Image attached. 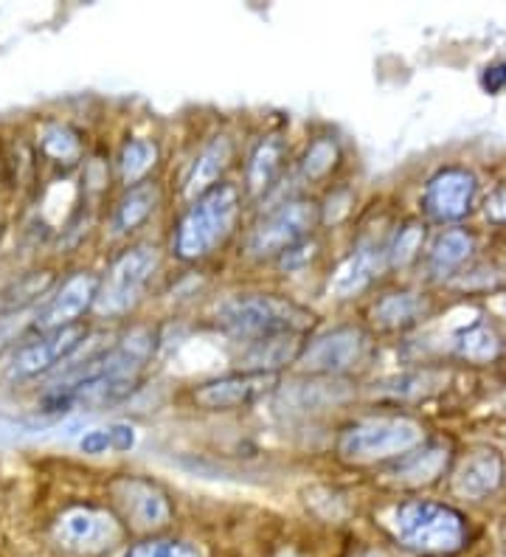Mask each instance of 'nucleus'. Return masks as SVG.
Wrapping results in <instances>:
<instances>
[{
	"label": "nucleus",
	"instance_id": "nucleus-1",
	"mask_svg": "<svg viewBox=\"0 0 506 557\" xmlns=\"http://www.w3.org/2000/svg\"><path fill=\"white\" fill-rule=\"evenodd\" d=\"M217 324L234 338L259 344V341L307 333L316 324V315L291 299H279L270 293H245V296H231L217 307Z\"/></svg>",
	"mask_w": 506,
	"mask_h": 557
},
{
	"label": "nucleus",
	"instance_id": "nucleus-2",
	"mask_svg": "<svg viewBox=\"0 0 506 557\" xmlns=\"http://www.w3.org/2000/svg\"><path fill=\"white\" fill-rule=\"evenodd\" d=\"M239 206H243V198L234 184H217L197 195L177 223L175 239H172L177 257L197 262L214 253L234 232Z\"/></svg>",
	"mask_w": 506,
	"mask_h": 557
},
{
	"label": "nucleus",
	"instance_id": "nucleus-3",
	"mask_svg": "<svg viewBox=\"0 0 506 557\" xmlns=\"http://www.w3.org/2000/svg\"><path fill=\"white\" fill-rule=\"evenodd\" d=\"M394 535L403 546L422 555H451L467 541L461 512L439 502H405L394 510Z\"/></svg>",
	"mask_w": 506,
	"mask_h": 557
},
{
	"label": "nucleus",
	"instance_id": "nucleus-4",
	"mask_svg": "<svg viewBox=\"0 0 506 557\" xmlns=\"http://www.w3.org/2000/svg\"><path fill=\"white\" fill-rule=\"evenodd\" d=\"M425 440L422 425L408 417H369V420L351 422L337 440V454L346 462L371 465L385 459H399L408 450L419 448Z\"/></svg>",
	"mask_w": 506,
	"mask_h": 557
},
{
	"label": "nucleus",
	"instance_id": "nucleus-5",
	"mask_svg": "<svg viewBox=\"0 0 506 557\" xmlns=\"http://www.w3.org/2000/svg\"><path fill=\"white\" fill-rule=\"evenodd\" d=\"M158 271L156 245H135L115 259L108 276L99 278L94 310L99 315H122L133 310Z\"/></svg>",
	"mask_w": 506,
	"mask_h": 557
},
{
	"label": "nucleus",
	"instance_id": "nucleus-6",
	"mask_svg": "<svg viewBox=\"0 0 506 557\" xmlns=\"http://www.w3.org/2000/svg\"><path fill=\"white\" fill-rule=\"evenodd\" d=\"M321 214L312 200H287L276 206L268 218L250 232L248 253L254 259H273L301 245L310 237V232L318 225Z\"/></svg>",
	"mask_w": 506,
	"mask_h": 557
},
{
	"label": "nucleus",
	"instance_id": "nucleus-7",
	"mask_svg": "<svg viewBox=\"0 0 506 557\" xmlns=\"http://www.w3.org/2000/svg\"><path fill=\"white\" fill-rule=\"evenodd\" d=\"M54 537L62 549L76 555H101L122 541V521L108 510L74 507L57 518Z\"/></svg>",
	"mask_w": 506,
	"mask_h": 557
},
{
	"label": "nucleus",
	"instance_id": "nucleus-8",
	"mask_svg": "<svg viewBox=\"0 0 506 557\" xmlns=\"http://www.w3.org/2000/svg\"><path fill=\"white\" fill-rule=\"evenodd\" d=\"M119 521L135 532H158L172 521V504L158 484L138 476H122L110 484Z\"/></svg>",
	"mask_w": 506,
	"mask_h": 557
},
{
	"label": "nucleus",
	"instance_id": "nucleus-9",
	"mask_svg": "<svg viewBox=\"0 0 506 557\" xmlns=\"http://www.w3.org/2000/svg\"><path fill=\"white\" fill-rule=\"evenodd\" d=\"M369 352V335L360 326H335L330 333L312 338L298 352L296 363L312 374H344L363 363Z\"/></svg>",
	"mask_w": 506,
	"mask_h": 557
},
{
	"label": "nucleus",
	"instance_id": "nucleus-10",
	"mask_svg": "<svg viewBox=\"0 0 506 557\" xmlns=\"http://www.w3.org/2000/svg\"><path fill=\"white\" fill-rule=\"evenodd\" d=\"M85 338H88V326L82 324L60 326V330L42 333L37 341H28V344L17 347V352L9 360L7 374L12 381H32V377H40V374L60 367L62 360L71 358V355L85 344Z\"/></svg>",
	"mask_w": 506,
	"mask_h": 557
},
{
	"label": "nucleus",
	"instance_id": "nucleus-11",
	"mask_svg": "<svg viewBox=\"0 0 506 557\" xmlns=\"http://www.w3.org/2000/svg\"><path fill=\"white\" fill-rule=\"evenodd\" d=\"M276 372H257V369H243V372H231L223 377H214L209 383H200L195 388L192 400L202 411H234V408L250 406L259 397H264L270 388L276 386Z\"/></svg>",
	"mask_w": 506,
	"mask_h": 557
},
{
	"label": "nucleus",
	"instance_id": "nucleus-12",
	"mask_svg": "<svg viewBox=\"0 0 506 557\" xmlns=\"http://www.w3.org/2000/svg\"><path fill=\"white\" fill-rule=\"evenodd\" d=\"M476 191H479V184H476L472 172L461 170V166H447L428 181L422 209L436 223H456L470 214Z\"/></svg>",
	"mask_w": 506,
	"mask_h": 557
},
{
	"label": "nucleus",
	"instance_id": "nucleus-13",
	"mask_svg": "<svg viewBox=\"0 0 506 557\" xmlns=\"http://www.w3.org/2000/svg\"><path fill=\"white\" fill-rule=\"evenodd\" d=\"M96 290H99V276L88 271H79L74 276H67L51 299L34 313V330L40 333H51L60 326L79 324V315L88 313L96 301Z\"/></svg>",
	"mask_w": 506,
	"mask_h": 557
},
{
	"label": "nucleus",
	"instance_id": "nucleus-14",
	"mask_svg": "<svg viewBox=\"0 0 506 557\" xmlns=\"http://www.w3.org/2000/svg\"><path fill=\"white\" fill-rule=\"evenodd\" d=\"M385 268V245L360 243L349 257L337 265L335 276L330 278V290L337 299H351L363 293Z\"/></svg>",
	"mask_w": 506,
	"mask_h": 557
},
{
	"label": "nucleus",
	"instance_id": "nucleus-15",
	"mask_svg": "<svg viewBox=\"0 0 506 557\" xmlns=\"http://www.w3.org/2000/svg\"><path fill=\"white\" fill-rule=\"evenodd\" d=\"M504 482V462L495 450H476L459 468L453 487L459 496L484 498L501 487Z\"/></svg>",
	"mask_w": 506,
	"mask_h": 557
},
{
	"label": "nucleus",
	"instance_id": "nucleus-16",
	"mask_svg": "<svg viewBox=\"0 0 506 557\" xmlns=\"http://www.w3.org/2000/svg\"><path fill=\"white\" fill-rule=\"evenodd\" d=\"M158 203H161V189H158L152 181H141V184L129 186L122 195V200L115 203L110 228H113V234H119V237L135 232L138 225L147 223L149 214L158 209Z\"/></svg>",
	"mask_w": 506,
	"mask_h": 557
},
{
	"label": "nucleus",
	"instance_id": "nucleus-17",
	"mask_svg": "<svg viewBox=\"0 0 506 557\" xmlns=\"http://www.w3.org/2000/svg\"><path fill=\"white\" fill-rule=\"evenodd\" d=\"M231 158H234V147H231V141L225 136L214 138V141L195 158L189 177H186V191H189L192 198H197V195H202L206 189L220 184L223 172L231 166Z\"/></svg>",
	"mask_w": 506,
	"mask_h": 557
},
{
	"label": "nucleus",
	"instance_id": "nucleus-18",
	"mask_svg": "<svg viewBox=\"0 0 506 557\" xmlns=\"http://www.w3.org/2000/svg\"><path fill=\"white\" fill-rule=\"evenodd\" d=\"M284 141L276 136L262 138L257 144V150L248 158V191L254 198H262L264 191L276 186L279 175L284 166Z\"/></svg>",
	"mask_w": 506,
	"mask_h": 557
},
{
	"label": "nucleus",
	"instance_id": "nucleus-19",
	"mask_svg": "<svg viewBox=\"0 0 506 557\" xmlns=\"http://www.w3.org/2000/svg\"><path fill=\"white\" fill-rule=\"evenodd\" d=\"M428 313V301L419 293L403 290L388 293L378 305L371 307V319L383 330H403V326L417 324Z\"/></svg>",
	"mask_w": 506,
	"mask_h": 557
},
{
	"label": "nucleus",
	"instance_id": "nucleus-20",
	"mask_svg": "<svg viewBox=\"0 0 506 557\" xmlns=\"http://www.w3.org/2000/svg\"><path fill=\"white\" fill-rule=\"evenodd\" d=\"M447 448L445 445H425V448H414L392 468V476L403 484H428L445 470Z\"/></svg>",
	"mask_w": 506,
	"mask_h": 557
},
{
	"label": "nucleus",
	"instance_id": "nucleus-21",
	"mask_svg": "<svg viewBox=\"0 0 506 557\" xmlns=\"http://www.w3.org/2000/svg\"><path fill=\"white\" fill-rule=\"evenodd\" d=\"M472 253V237L465 228H447L433 239L431 251H428V268L433 276H447L453 273L467 257Z\"/></svg>",
	"mask_w": 506,
	"mask_h": 557
},
{
	"label": "nucleus",
	"instance_id": "nucleus-22",
	"mask_svg": "<svg viewBox=\"0 0 506 557\" xmlns=\"http://www.w3.org/2000/svg\"><path fill=\"white\" fill-rule=\"evenodd\" d=\"M54 285V276L51 271H34L26 273L23 278L12 282L7 290H0V315L9 313H23L28 310V305L37 299H42L48 290Z\"/></svg>",
	"mask_w": 506,
	"mask_h": 557
},
{
	"label": "nucleus",
	"instance_id": "nucleus-23",
	"mask_svg": "<svg viewBox=\"0 0 506 557\" xmlns=\"http://www.w3.org/2000/svg\"><path fill=\"white\" fill-rule=\"evenodd\" d=\"M138 442V431L127 422H110V425H101V429L88 431V434L79 440V450L88 456H101V454H127L135 448Z\"/></svg>",
	"mask_w": 506,
	"mask_h": 557
},
{
	"label": "nucleus",
	"instance_id": "nucleus-24",
	"mask_svg": "<svg viewBox=\"0 0 506 557\" xmlns=\"http://www.w3.org/2000/svg\"><path fill=\"white\" fill-rule=\"evenodd\" d=\"M158 163V144L149 138H129L119 152V175L129 186L141 184Z\"/></svg>",
	"mask_w": 506,
	"mask_h": 557
},
{
	"label": "nucleus",
	"instance_id": "nucleus-25",
	"mask_svg": "<svg viewBox=\"0 0 506 557\" xmlns=\"http://www.w3.org/2000/svg\"><path fill=\"white\" fill-rule=\"evenodd\" d=\"M456 352L476 363H486L501 352V338L493 326L472 324L456 335Z\"/></svg>",
	"mask_w": 506,
	"mask_h": 557
},
{
	"label": "nucleus",
	"instance_id": "nucleus-26",
	"mask_svg": "<svg viewBox=\"0 0 506 557\" xmlns=\"http://www.w3.org/2000/svg\"><path fill=\"white\" fill-rule=\"evenodd\" d=\"M40 150L57 163H74L82 156V141L67 124L51 122L40 129Z\"/></svg>",
	"mask_w": 506,
	"mask_h": 557
},
{
	"label": "nucleus",
	"instance_id": "nucleus-27",
	"mask_svg": "<svg viewBox=\"0 0 506 557\" xmlns=\"http://www.w3.org/2000/svg\"><path fill=\"white\" fill-rule=\"evenodd\" d=\"M422 239H425V228L419 223L399 225L397 232H394V237L385 243V265H408V262L417 257L419 248H422Z\"/></svg>",
	"mask_w": 506,
	"mask_h": 557
},
{
	"label": "nucleus",
	"instance_id": "nucleus-28",
	"mask_svg": "<svg viewBox=\"0 0 506 557\" xmlns=\"http://www.w3.org/2000/svg\"><path fill=\"white\" fill-rule=\"evenodd\" d=\"M337 158H341V152H337V144L332 138H316L301 158V177L304 181H321L335 170Z\"/></svg>",
	"mask_w": 506,
	"mask_h": 557
},
{
	"label": "nucleus",
	"instance_id": "nucleus-29",
	"mask_svg": "<svg viewBox=\"0 0 506 557\" xmlns=\"http://www.w3.org/2000/svg\"><path fill=\"white\" fill-rule=\"evenodd\" d=\"M124 557H202V552L175 537H147L141 544L129 546Z\"/></svg>",
	"mask_w": 506,
	"mask_h": 557
},
{
	"label": "nucleus",
	"instance_id": "nucleus-30",
	"mask_svg": "<svg viewBox=\"0 0 506 557\" xmlns=\"http://www.w3.org/2000/svg\"><path fill=\"white\" fill-rule=\"evenodd\" d=\"M439 383L436 374L422 372V374H403V377H392V381L380 383L378 392H388L394 397H417L431 392L433 386Z\"/></svg>",
	"mask_w": 506,
	"mask_h": 557
},
{
	"label": "nucleus",
	"instance_id": "nucleus-31",
	"mask_svg": "<svg viewBox=\"0 0 506 557\" xmlns=\"http://www.w3.org/2000/svg\"><path fill=\"white\" fill-rule=\"evenodd\" d=\"M23 326H34V315L28 313V310H23V313L0 315V352H3L12 341L21 338Z\"/></svg>",
	"mask_w": 506,
	"mask_h": 557
},
{
	"label": "nucleus",
	"instance_id": "nucleus-32",
	"mask_svg": "<svg viewBox=\"0 0 506 557\" xmlns=\"http://www.w3.org/2000/svg\"><path fill=\"white\" fill-rule=\"evenodd\" d=\"M481 88L486 94H501L506 90V62H493L481 71Z\"/></svg>",
	"mask_w": 506,
	"mask_h": 557
},
{
	"label": "nucleus",
	"instance_id": "nucleus-33",
	"mask_svg": "<svg viewBox=\"0 0 506 557\" xmlns=\"http://www.w3.org/2000/svg\"><path fill=\"white\" fill-rule=\"evenodd\" d=\"M484 211L490 223H506V186H501V189H495L490 195Z\"/></svg>",
	"mask_w": 506,
	"mask_h": 557
},
{
	"label": "nucleus",
	"instance_id": "nucleus-34",
	"mask_svg": "<svg viewBox=\"0 0 506 557\" xmlns=\"http://www.w3.org/2000/svg\"><path fill=\"white\" fill-rule=\"evenodd\" d=\"M363 557H385L383 552H369V555H363Z\"/></svg>",
	"mask_w": 506,
	"mask_h": 557
}]
</instances>
